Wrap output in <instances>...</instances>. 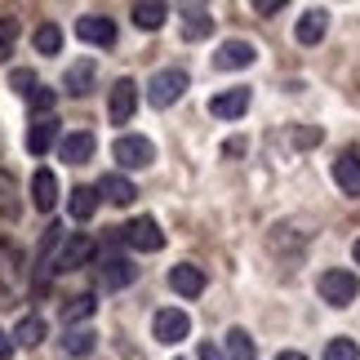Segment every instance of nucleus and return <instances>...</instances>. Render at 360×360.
<instances>
[{
	"mask_svg": "<svg viewBox=\"0 0 360 360\" xmlns=\"http://www.w3.org/2000/svg\"><path fill=\"white\" fill-rule=\"evenodd\" d=\"M89 258H94V236H85V231H72V236H63L58 254L49 258V271H80Z\"/></svg>",
	"mask_w": 360,
	"mask_h": 360,
	"instance_id": "obj_1",
	"label": "nucleus"
},
{
	"mask_svg": "<svg viewBox=\"0 0 360 360\" xmlns=\"http://www.w3.org/2000/svg\"><path fill=\"white\" fill-rule=\"evenodd\" d=\"M112 156H116L120 169H147V165L156 160V147H151V138H143V134H120Z\"/></svg>",
	"mask_w": 360,
	"mask_h": 360,
	"instance_id": "obj_2",
	"label": "nucleus"
},
{
	"mask_svg": "<svg viewBox=\"0 0 360 360\" xmlns=\"http://www.w3.org/2000/svg\"><path fill=\"white\" fill-rule=\"evenodd\" d=\"M183 89H187V72L183 67H165V72L151 76L147 98H151V107H174L178 98H183Z\"/></svg>",
	"mask_w": 360,
	"mask_h": 360,
	"instance_id": "obj_3",
	"label": "nucleus"
},
{
	"mask_svg": "<svg viewBox=\"0 0 360 360\" xmlns=\"http://www.w3.org/2000/svg\"><path fill=\"white\" fill-rule=\"evenodd\" d=\"M120 236L129 249H138V254H156V249H165V231L156 218H134L129 227H120Z\"/></svg>",
	"mask_w": 360,
	"mask_h": 360,
	"instance_id": "obj_4",
	"label": "nucleus"
},
{
	"mask_svg": "<svg viewBox=\"0 0 360 360\" xmlns=\"http://www.w3.org/2000/svg\"><path fill=\"white\" fill-rule=\"evenodd\" d=\"M356 294H360V281H356L352 271L334 267V271H325V276H321V298L329 302V307H347Z\"/></svg>",
	"mask_w": 360,
	"mask_h": 360,
	"instance_id": "obj_5",
	"label": "nucleus"
},
{
	"mask_svg": "<svg viewBox=\"0 0 360 360\" xmlns=\"http://www.w3.org/2000/svg\"><path fill=\"white\" fill-rule=\"evenodd\" d=\"M151 334H156V342L174 347V342H183L191 334V316L178 311V307H165V311H156V321H151Z\"/></svg>",
	"mask_w": 360,
	"mask_h": 360,
	"instance_id": "obj_6",
	"label": "nucleus"
},
{
	"mask_svg": "<svg viewBox=\"0 0 360 360\" xmlns=\"http://www.w3.org/2000/svg\"><path fill=\"white\" fill-rule=\"evenodd\" d=\"M76 36L85 40V45L112 49V45H116V22L103 18V13H85V18H76Z\"/></svg>",
	"mask_w": 360,
	"mask_h": 360,
	"instance_id": "obj_7",
	"label": "nucleus"
},
{
	"mask_svg": "<svg viewBox=\"0 0 360 360\" xmlns=\"http://www.w3.org/2000/svg\"><path fill=\"white\" fill-rule=\"evenodd\" d=\"M134 112H138V85H134L129 76H124V80H116V85H112V103H107V116H112V124H129Z\"/></svg>",
	"mask_w": 360,
	"mask_h": 360,
	"instance_id": "obj_8",
	"label": "nucleus"
},
{
	"mask_svg": "<svg viewBox=\"0 0 360 360\" xmlns=\"http://www.w3.org/2000/svg\"><path fill=\"white\" fill-rule=\"evenodd\" d=\"M254 58H258V49L249 45V40H223L218 53H214V67L218 72H236V67H249Z\"/></svg>",
	"mask_w": 360,
	"mask_h": 360,
	"instance_id": "obj_9",
	"label": "nucleus"
},
{
	"mask_svg": "<svg viewBox=\"0 0 360 360\" xmlns=\"http://www.w3.org/2000/svg\"><path fill=\"white\" fill-rule=\"evenodd\" d=\"M210 112L218 120H240L249 112V89H227V94H214L210 98Z\"/></svg>",
	"mask_w": 360,
	"mask_h": 360,
	"instance_id": "obj_10",
	"label": "nucleus"
},
{
	"mask_svg": "<svg viewBox=\"0 0 360 360\" xmlns=\"http://www.w3.org/2000/svg\"><path fill=\"white\" fill-rule=\"evenodd\" d=\"M334 183L342 187V196H360V151H342L334 160Z\"/></svg>",
	"mask_w": 360,
	"mask_h": 360,
	"instance_id": "obj_11",
	"label": "nucleus"
},
{
	"mask_svg": "<svg viewBox=\"0 0 360 360\" xmlns=\"http://www.w3.org/2000/svg\"><path fill=\"white\" fill-rule=\"evenodd\" d=\"M32 205L40 214H49L53 205H58V178H53V169H36L32 174Z\"/></svg>",
	"mask_w": 360,
	"mask_h": 360,
	"instance_id": "obj_12",
	"label": "nucleus"
},
{
	"mask_svg": "<svg viewBox=\"0 0 360 360\" xmlns=\"http://www.w3.org/2000/svg\"><path fill=\"white\" fill-rule=\"evenodd\" d=\"M169 289H174V294H183V298H200V294H205V276H200V267H191V262H178V267L169 271Z\"/></svg>",
	"mask_w": 360,
	"mask_h": 360,
	"instance_id": "obj_13",
	"label": "nucleus"
},
{
	"mask_svg": "<svg viewBox=\"0 0 360 360\" xmlns=\"http://www.w3.org/2000/svg\"><path fill=\"white\" fill-rule=\"evenodd\" d=\"M94 147H98V143H94V134H89V129H76V134H67L63 143H58V156H63L67 165H85V160L94 156Z\"/></svg>",
	"mask_w": 360,
	"mask_h": 360,
	"instance_id": "obj_14",
	"label": "nucleus"
},
{
	"mask_svg": "<svg viewBox=\"0 0 360 360\" xmlns=\"http://www.w3.org/2000/svg\"><path fill=\"white\" fill-rule=\"evenodd\" d=\"M53 143H58V120L53 116L32 120V129H27V151H32V156H45Z\"/></svg>",
	"mask_w": 360,
	"mask_h": 360,
	"instance_id": "obj_15",
	"label": "nucleus"
},
{
	"mask_svg": "<svg viewBox=\"0 0 360 360\" xmlns=\"http://www.w3.org/2000/svg\"><path fill=\"white\" fill-rule=\"evenodd\" d=\"M98 196H103V200H112V205H129V200L138 196V187H134L124 174H103V183H98Z\"/></svg>",
	"mask_w": 360,
	"mask_h": 360,
	"instance_id": "obj_16",
	"label": "nucleus"
},
{
	"mask_svg": "<svg viewBox=\"0 0 360 360\" xmlns=\"http://www.w3.org/2000/svg\"><path fill=\"white\" fill-rule=\"evenodd\" d=\"M325 27H329V13H325V9H307V13L298 18V27H294L298 45H316V40L325 36Z\"/></svg>",
	"mask_w": 360,
	"mask_h": 360,
	"instance_id": "obj_17",
	"label": "nucleus"
},
{
	"mask_svg": "<svg viewBox=\"0 0 360 360\" xmlns=\"http://www.w3.org/2000/svg\"><path fill=\"white\" fill-rule=\"evenodd\" d=\"M98 187H76L72 191V200H67V210H72V218H76V223H89V218L94 214H98Z\"/></svg>",
	"mask_w": 360,
	"mask_h": 360,
	"instance_id": "obj_18",
	"label": "nucleus"
},
{
	"mask_svg": "<svg viewBox=\"0 0 360 360\" xmlns=\"http://www.w3.org/2000/svg\"><path fill=\"white\" fill-rule=\"evenodd\" d=\"M89 85H94V63H89V58H85V63H72V67H67V76H63V89H67V94L85 98V94H89Z\"/></svg>",
	"mask_w": 360,
	"mask_h": 360,
	"instance_id": "obj_19",
	"label": "nucleus"
},
{
	"mask_svg": "<svg viewBox=\"0 0 360 360\" xmlns=\"http://www.w3.org/2000/svg\"><path fill=\"white\" fill-rule=\"evenodd\" d=\"M210 32H214L210 9H196V5H191V9L183 13V40H205Z\"/></svg>",
	"mask_w": 360,
	"mask_h": 360,
	"instance_id": "obj_20",
	"label": "nucleus"
},
{
	"mask_svg": "<svg viewBox=\"0 0 360 360\" xmlns=\"http://www.w3.org/2000/svg\"><path fill=\"white\" fill-rule=\"evenodd\" d=\"M98 276H103L107 289H124V285L134 281V262H129V258H107Z\"/></svg>",
	"mask_w": 360,
	"mask_h": 360,
	"instance_id": "obj_21",
	"label": "nucleus"
},
{
	"mask_svg": "<svg viewBox=\"0 0 360 360\" xmlns=\"http://www.w3.org/2000/svg\"><path fill=\"white\" fill-rule=\"evenodd\" d=\"M0 214H5L9 223L22 214V205H18V183H13L9 169H0Z\"/></svg>",
	"mask_w": 360,
	"mask_h": 360,
	"instance_id": "obj_22",
	"label": "nucleus"
},
{
	"mask_svg": "<svg viewBox=\"0 0 360 360\" xmlns=\"http://www.w3.org/2000/svg\"><path fill=\"white\" fill-rule=\"evenodd\" d=\"M63 347H67V356H94V347H98V334L94 329H67V338H63Z\"/></svg>",
	"mask_w": 360,
	"mask_h": 360,
	"instance_id": "obj_23",
	"label": "nucleus"
},
{
	"mask_svg": "<svg viewBox=\"0 0 360 360\" xmlns=\"http://www.w3.org/2000/svg\"><path fill=\"white\" fill-rule=\"evenodd\" d=\"M94 307H98V302H94V294H76V298H67V307H63V321L76 329L80 321H89V316H94Z\"/></svg>",
	"mask_w": 360,
	"mask_h": 360,
	"instance_id": "obj_24",
	"label": "nucleus"
},
{
	"mask_svg": "<svg viewBox=\"0 0 360 360\" xmlns=\"http://www.w3.org/2000/svg\"><path fill=\"white\" fill-rule=\"evenodd\" d=\"M45 334H49V325L40 321V316H22V321H18V329H13V338H18L22 347H36V342L45 338Z\"/></svg>",
	"mask_w": 360,
	"mask_h": 360,
	"instance_id": "obj_25",
	"label": "nucleus"
},
{
	"mask_svg": "<svg viewBox=\"0 0 360 360\" xmlns=\"http://www.w3.org/2000/svg\"><path fill=\"white\" fill-rule=\"evenodd\" d=\"M165 18H169V9H165V5H134V22L143 27V32H156Z\"/></svg>",
	"mask_w": 360,
	"mask_h": 360,
	"instance_id": "obj_26",
	"label": "nucleus"
},
{
	"mask_svg": "<svg viewBox=\"0 0 360 360\" xmlns=\"http://www.w3.org/2000/svg\"><path fill=\"white\" fill-rule=\"evenodd\" d=\"M32 45H36V53H58V49H63V32H58L53 22H45V27H36Z\"/></svg>",
	"mask_w": 360,
	"mask_h": 360,
	"instance_id": "obj_27",
	"label": "nucleus"
},
{
	"mask_svg": "<svg viewBox=\"0 0 360 360\" xmlns=\"http://www.w3.org/2000/svg\"><path fill=\"white\" fill-rule=\"evenodd\" d=\"M227 360H254V338L245 329H231L227 334Z\"/></svg>",
	"mask_w": 360,
	"mask_h": 360,
	"instance_id": "obj_28",
	"label": "nucleus"
},
{
	"mask_svg": "<svg viewBox=\"0 0 360 360\" xmlns=\"http://www.w3.org/2000/svg\"><path fill=\"white\" fill-rule=\"evenodd\" d=\"M53 103H58V94L45 89V85H36L32 94H27V107H32V116H36V120H40V116H49V112H53Z\"/></svg>",
	"mask_w": 360,
	"mask_h": 360,
	"instance_id": "obj_29",
	"label": "nucleus"
},
{
	"mask_svg": "<svg viewBox=\"0 0 360 360\" xmlns=\"http://www.w3.org/2000/svg\"><path fill=\"white\" fill-rule=\"evenodd\" d=\"M18 32H22L18 18H0V63L13 53V45H18Z\"/></svg>",
	"mask_w": 360,
	"mask_h": 360,
	"instance_id": "obj_30",
	"label": "nucleus"
},
{
	"mask_svg": "<svg viewBox=\"0 0 360 360\" xmlns=\"http://www.w3.org/2000/svg\"><path fill=\"white\" fill-rule=\"evenodd\" d=\"M325 360H360V347H356L352 338H334L325 347Z\"/></svg>",
	"mask_w": 360,
	"mask_h": 360,
	"instance_id": "obj_31",
	"label": "nucleus"
},
{
	"mask_svg": "<svg viewBox=\"0 0 360 360\" xmlns=\"http://www.w3.org/2000/svg\"><path fill=\"white\" fill-rule=\"evenodd\" d=\"M9 85H13V89H18L22 98H27V94L36 89V72H27V67H18V72H9Z\"/></svg>",
	"mask_w": 360,
	"mask_h": 360,
	"instance_id": "obj_32",
	"label": "nucleus"
},
{
	"mask_svg": "<svg viewBox=\"0 0 360 360\" xmlns=\"http://www.w3.org/2000/svg\"><path fill=\"white\" fill-rule=\"evenodd\" d=\"M321 124H307V129H294V147H316V143H321Z\"/></svg>",
	"mask_w": 360,
	"mask_h": 360,
	"instance_id": "obj_33",
	"label": "nucleus"
},
{
	"mask_svg": "<svg viewBox=\"0 0 360 360\" xmlns=\"http://www.w3.org/2000/svg\"><path fill=\"white\" fill-rule=\"evenodd\" d=\"M196 360H223V352H218L214 342H200V352H196Z\"/></svg>",
	"mask_w": 360,
	"mask_h": 360,
	"instance_id": "obj_34",
	"label": "nucleus"
},
{
	"mask_svg": "<svg viewBox=\"0 0 360 360\" xmlns=\"http://www.w3.org/2000/svg\"><path fill=\"white\" fill-rule=\"evenodd\" d=\"M254 9L258 13H276V9H285V0H254Z\"/></svg>",
	"mask_w": 360,
	"mask_h": 360,
	"instance_id": "obj_35",
	"label": "nucleus"
},
{
	"mask_svg": "<svg viewBox=\"0 0 360 360\" xmlns=\"http://www.w3.org/2000/svg\"><path fill=\"white\" fill-rule=\"evenodd\" d=\"M9 356H13V338L0 329V360H9Z\"/></svg>",
	"mask_w": 360,
	"mask_h": 360,
	"instance_id": "obj_36",
	"label": "nucleus"
},
{
	"mask_svg": "<svg viewBox=\"0 0 360 360\" xmlns=\"http://www.w3.org/2000/svg\"><path fill=\"white\" fill-rule=\"evenodd\" d=\"M276 360H307V356H302V352H281Z\"/></svg>",
	"mask_w": 360,
	"mask_h": 360,
	"instance_id": "obj_37",
	"label": "nucleus"
},
{
	"mask_svg": "<svg viewBox=\"0 0 360 360\" xmlns=\"http://www.w3.org/2000/svg\"><path fill=\"white\" fill-rule=\"evenodd\" d=\"M356 262H360V240H356Z\"/></svg>",
	"mask_w": 360,
	"mask_h": 360,
	"instance_id": "obj_38",
	"label": "nucleus"
}]
</instances>
